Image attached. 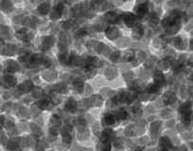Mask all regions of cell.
Instances as JSON below:
<instances>
[{
	"instance_id": "cell-3",
	"label": "cell",
	"mask_w": 193,
	"mask_h": 151,
	"mask_svg": "<svg viewBox=\"0 0 193 151\" xmlns=\"http://www.w3.org/2000/svg\"><path fill=\"white\" fill-rule=\"evenodd\" d=\"M125 21L127 23V25L128 26H134V22H135V16L134 15H127L126 18H125Z\"/></svg>"
},
{
	"instance_id": "cell-1",
	"label": "cell",
	"mask_w": 193,
	"mask_h": 151,
	"mask_svg": "<svg viewBox=\"0 0 193 151\" xmlns=\"http://www.w3.org/2000/svg\"><path fill=\"white\" fill-rule=\"evenodd\" d=\"M63 9H64V6L62 5V4H60V5H58L57 7H56L54 9V12L52 13V17L54 18H58L61 16V15H62V12H63Z\"/></svg>"
},
{
	"instance_id": "cell-4",
	"label": "cell",
	"mask_w": 193,
	"mask_h": 151,
	"mask_svg": "<svg viewBox=\"0 0 193 151\" xmlns=\"http://www.w3.org/2000/svg\"><path fill=\"white\" fill-rule=\"evenodd\" d=\"M38 10L41 13H46L49 10V5L48 3H44V4H42V5H40Z\"/></svg>"
},
{
	"instance_id": "cell-2",
	"label": "cell",
	"mask_w": 193,
	"mask_h": 151,
	"mask_svg": "<svg viewBox=\"0 0 193 151\" xmlns=\"http://www.w3.org/2000/svg\"><path fill=\"white\" fill-rule=\"evenodd\" d=\"M136 12H137V13L140 15H145V13H147L148 12V5L147 4H142V5L138 6L137 9H136Z\"/></svg>"
},
{
	"instance_id": "cell-6",
	"label": "cell",
	"mask_w": 193,
	"mask_h": 151,
	"mask_svg": "<svg viewBox=\"0 0 193 151\" xmlns=\"http://www.w3.org/2000/svg\"><path fill=\"white\" fill-rule=\"evenodd\" d=\"M114 116H112V115H109V116H107L105 118V121L107 122V124H112V123H114L115 122V119H114Z\"/></svg>"
},
{
	"instance_id": "cell-5",
	"label": "cell",
	"mask_w": 193,
	"mask_h": 151,
	"mask_svg": "<svg viewBox=\"0 0 193 151\" xmlns=\"http://www.w3.org/2000/svg\"><path fill=\"white\" fill-rule=\"evenodd\" d=\"M158 85H156V84H154V85H152V86H150V88H149V90L150 91V92H155V91H157L158 90Z\"/></svg>"
}]
</instances>
